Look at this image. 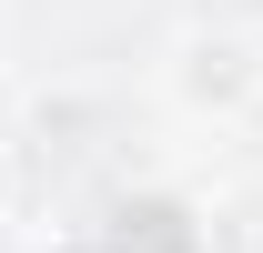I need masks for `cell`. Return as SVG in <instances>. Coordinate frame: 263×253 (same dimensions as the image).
Segmentation results:
<instances>
[{"label": "cell", "instance_id": "obj_2", "mask_svg": "<svg viewBox=\"0 0 263 253\" xmlns=\"http://www.w3.org/2000/svg\"><path fill=\"white\" fill-rule=\"evenodd\" d=\"M21 213V152H10V142H0V223Z\"/></svg>", "mask_w": 263, "mask_h": 253}, {"label": "cell", "instance_id": "obj_1", "mask_svg": "<svg viewBox=\"0 0 263 253\" xmlns=\"http://www.w3.org/2000/svg\"><path fill=\"white\" fill-rule=\"evenodd\" d=\"M162 101L182 112V122H253L263 112V41L233 31V21H202V31H182L162 51Z\"/></svg>", "mask_w": 263, "mask_h": 253}]
</instances>
